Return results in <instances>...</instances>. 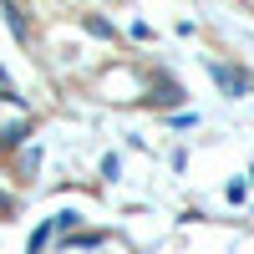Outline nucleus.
Segmentation results:
<instances>
[{"label": "nucleus", "instance_id": "obj_1", "mask_svg": "<svg viewBox=\"0 0 254 254\" xmlns=\"http://www.w3.org/2000/svg\"><path fill=\"white\" fill-rule=\"evenodd\" d=\"M208 76H214L229 97H244V92H249V76H244V71H234V66H219V61H214V66H208Z\"/></svg>", "mask_w": 254, "mask_h": 254}, {"label": "nucleus", "instance_id": "obj_2", "mask_svg": "<svg viewBox=\"0 0 254 254\" xmlns=\"http://www.w3.org/2000/svg\"><path fill=\"white\" fill-rule=\"evenodd\" d=\"M26 137H31V122H26V117H15V122L0 127V147H20Z\"/></svg>", "mask_w": 254, "mask_h": 254}, {"label": "nucleus", "instance_id": "obj_3", "mask_svg": "<svg viewBox=\"0 0 254 254\" xmlns=\"http://www.w3.org/2000/svg\"><path fill=\"white\" fill-rule=\"evenodd\" d=\"M0 10H5V20H10V31H15L20 41H26V31H31V26H26V10H15L10 0H0Z\"/></svg>", "mask_w": 254, "mask_h": 254}, {"label": "nucleus", "instance_id": "obj_4", "mask_svg": "<svg viewBox=\"0 0 254 254\" xmlns=\"http://www.w3.org/2000/svg\"><path fill=\"white\" fill-rule=\"evenodd\" d=\"M51 234H56V219H51V224H41L36 234H31V254H41V249H46V239H51Z\"/></svg>", "mask_w": 254, "mask_h": 254}, {"label": "nucleus", "instance_id": "obj_5", "mask_svg": "<svg viewBox=\"0 0 254 254\" xmlns=\"http://www.w3.org/2000/svg\"><path fill=\"white\" fill-rule=\"evenodd\" d=\"M87 31H92V36H112V26H107L102 15H87Z\"/></svg>", "mask_w": 254, "mask_h": 254}]
</instances>
